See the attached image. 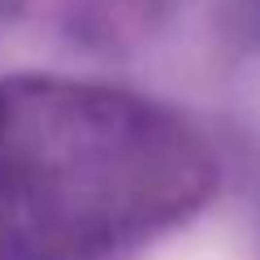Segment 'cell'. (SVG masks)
<instances>
[{"label": "cell", "instance_id": "1", "mask_svg": "<svg viewBox=\"0 0 260 260\" xmlns=\"http://www.w3.org/2000/svg\"><path fill=\"white\" fill-rule=\"evenodd\" d=\"M160 260H230L225 251H208V247H182L174 256H160Z\"/></svg>", "mask_w": 260, "mask_h": 260}]
</instances>
